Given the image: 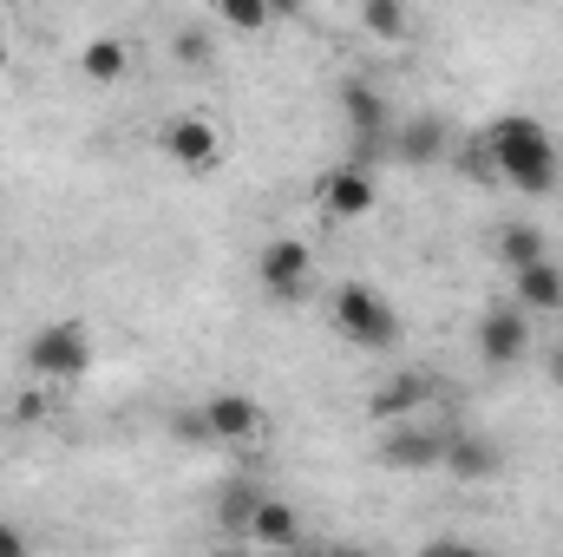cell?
I'll use <instances>...</instances> for the list:
<instances>
[{
	"label": "cell",
	"mask_w": 563,
	"mask_h": 557,
	"mask_svg": "<svg viewBox=\"0 0 563 557\" xmlns=\"http://www.w3.org/2000/svg\"><path fill=\"white\" fill-rule=\"evenodd\" d=\"M256 545H269L276 557H288V545L301 538V512L288 505V499H256V512H250V525H243Z\"/></svg>",
	"instance_id": "5bb4252c"
},
{
	"label": "cell",
	"mask_w": 563,
	"mask_h": 557,
	"mask_svg": "<svg viewBox=\"0 0 563 557\" xmlns=\"http://www.w3.org/2000/svg\"><path fill=\"white\" fill-rule=\"evenodd\" d=\"M478 157H492V177H505L525 197H551L558 190V139L538 119H525V112H505L478 139Z\"/></svg>",
	"instance_id": "6da1fadb"
},
{
	"label": "cell",
	"mask_w": 563,
	"mask_h": 557,
	"mask_svg": "<svg viewBox=\"0 0 563 557\" xmlns=\"http://www.w3.org/2000/svg\"><path fill=\"white\" fill-rule=\"evenodd\" d=\"M256 282L276 295V302H301L314 288V250L301 237H269L256 250Z\"/></svg>",
	"instance_id": "5b68a950"
},
{
	"label": "cell",
	"mask_w": 563,
	"mask_h": 557,
	"mask_svg": "<svg viewBox=\"0 0 563 557\" xmlns=\"http://www.w3.org/2000/svg\"><path fill=\"white\" fill-rule=\"evenodd\" d=\"M217 557H243V551H217Z\"/></svg>",
	"instance_id": "484cf974"
},
{
	"label": "cell",
	"mask_w": 563,
	"mask_h": 557,
	"mask_svg": "<svg viewBox=\"0 0 563 557\" xmlns=\"http://www.w3.org/2000/svg\"><path fill=\"white\" fill-rule=\"evenodd\" d=\"M374 171H361V164H334L321 184H314V204H321V217L328 223H361L367 210H374Z\"/></svg>",
	"instance_id": "30bf717a"
},
{
	"label": "cell",
	"mask_w": 563,
	"mask_h": 557,
	"mask_svg": "<svg viewBox=\"0 0 563 557\" xmlns=\"http://www.w3.org/2000/svg\"><path fill=\"white\" fill-rule=\"evenodd\" d=\"M439 452H445L439 419H400L380 433V466H394V472H439Z\"/></svg>",
	"instance_id": "ba28073f"
},
{
	"label": "cell",
	"mask_w": 563,
	"mask_h": 557,
	"mask_svg": "<svg viewBox=\"0 0 563 557\" xmlns=\"http://www.w3.org/2000/svg\"><path fill=\"white\" fill-rule=\"evenodd\" d=\"M79 73H86L92 86H119V79L132 73V46H125L119 33H92V40L79 46Z\"/></svg>",
	"instance_id": "2e32d148"
},
{
	"label": "cell",
	"mask_w": 563,
	"mask_h": 557,
	"mask_svg": "<svg viewBox=\"0 0 563 557\" xmlns=\"http://www.w3.org/2000/svg\"><path fill=\"white\" fill-rule=\"evenodd\" d=\"M432 374H420V368H407V374H394V381H380L374 387V401H367V414L387 419V426H400V419H426V407H432Z\"/></svg>",
	"instance_id": "4fadbf2b"
},
{
	"label": "cell",
	"mask_w": 563,
	"mask_h": 557,
	"mask_svg": "<svg viewBox=\"0 0 563 557\" xmlns=\"http://www.w3.org/2000/svg\"><path fill=\"white\" fill-rule=\"evenodd\" d=\"M328 321H334L341 341H354V348H367V354H387V348L400 341L394 302H387L380 288H367V282H341L334 302H328Z\"/></svg>",
	"instance_id": "3957f363"
},
{
	"label": "cell",
	"mask_w": 563,
	"mask_h": 557,
	"mask_svg": "<svg viewBox=\"0 0 563 557\" xmlns=\"http://www.w3.org/2000/svg\"><path fill=\"white\" fill-rule=\"evenodd\" d=\"M0 557H33V545H26V532H20L13 518H0Z\"/></svg>",
	"instance_id": "44dd1931"
},
{
	"label": "cell",
	"mask_w": 563,
	"mask_h": 557,
	"mask_svg": "<svg viewBox=\"0 0 563 557\" xmlns=\"http://www.w3.org/2000/svg\"><path fill=\"white\" fill-rule=\"evenodd\" d=\"M217 20H223V26H236V33H263L276 13H269L263 0H223V7H217Z\"/></svg>",
	"instance_id": "d6986e66"
},
{
	"label": "cell",
	"mask_w": 563,
	"mask_h": 557,
	"mask_svg": "<svg viewBox=\"0 0 563 557\" xmlns=\"http://www.w3.org/2000/svg\"><path fill=\"white\" fill-rule=\"evenodd\" d=\"M478 354H485V368H518L525 354H531V315L525 308H485L478 315Z\"/></svg>",
	"instance_id": "8fae6325"
},
{
	"label": "cell",
	"mask_w": 563,
	"mask_h": 557,
	"mask_svg": "<svg viewBox=\"0 0 563 557\" xmlns=\"http://www.w3.org/2000/svg\"><path fill=\"white\" fill-rule=\"evenodd\" d=\"M511 308H525V315H558L563 308V270L558 263H538V270L511 276Z\"/></svg>",
	"instance_id": "e0dca14e"
},
{
	"label": "cell",
	"mask_w": 563,
	"mask_h": 557,
	"mask_svg": "<svg viewBox=\"0 0 563 557\" xmlns=\"http://www.w3.org/2000/svg\"><path fill=\"white\" fill-rule=\"evenodd\" d=\"M492 256H498L511 276H525V270L551 263V243H544V230H538V223H505V230L492 237Z\"/></svg>",
	"instance_id": "9a60e30c"
},
{
	"label": "cell",
	"mask_w": 563,
	"mask_h": 557,
	"mask_svg": "<svg viewBox=\"0 0 563 557\" xmlns=\"http://www.w3.org/2000/svg\"><path fill=\"white\" fill-rule=\"evenodd\" d=\"M420 557H492V551H478V545H459V538H432V545H420Z\"/></svg>",
	"instance_id": "7402d4cb"
},
{
	"label": "cell",
	"mask_w": 563,
	"mask_h": 557,
	"mask_svg": "<svg viewBox=\"0 0 563 557\" xmlns=\"http://www.w3.org/2000/svg\"><path fill=\"white\" fill-rule=\"evenodd\" d=\"M439 472L459 479V485H485L505 472V446L472 433V426H445V452H439Z\"/></svg>",
	"instance_id": "52a82bcc"
},
{
	"label": "cell",
	"mask_w": 563,
	"mask_h": 557,
	"mask_svg": "<svg viewBox=\"0 0 563 557\" xmlns=\"http://www.w3.org/2000/svg\"><path fill=\"white\" fill-rule=\"evenodd\" d=\"M7 59H13V53H7V40H0V73H7Z\"/></svg>",
	"instance_id": "cb8c5ba5"
},
{
	"label": "cell",
	"mask_w": 563,
	"mask_h": 557,
	"mask_svg": "<svg viewBox=\"0 0 563 557\" xmlns=\"http://www.w3.org/2000/svg\"><path fill=\"white\" fill-rule=\"evenodd\" d=\"M40 414H46V401H40V394H26V401H13V426H33Z\"/></svg>",
	"instance_id": "603a6c76"
},
{
	"label": "cell",
	"mask_w": 563,
	"mask_h": 557,
	"mask_svg": "<svg viewBox=\"0 0 563 557\" xmlns=\"http://www.w3.org/2000/svg\"><path fill=\"white\" fill-rule=\"evenodd\" d=\"M157 144H164V157H170L177 171H197V177L223 164V132H217L210 119H197V112H177V119H164Z\"/></svg>",
	"instance_id": "8992f818"
},
{
	"label": "cell",
	"mask_w": 563,
	"mask_h": 557,
	"mask_svg": "<svg viewBox=\"0 0 563 557\" xmlns=\"http://www.w3.org/2000/svg\"><path fill=\"white\" fill-rule=\"evenodd\" d=\"M341 119H347V132H354V151H347V164L374 171V157L387 151V132H394L387 92H380L374 79H347V86H341Z\"/></svg>",
	"instance_id": "277c9868"
},
{
	"label": "cell",
	"mask_w": 563,
	"mask_h": 557,
	"mask_svg": "<svg viewBox=\"0 0 563 557\" xmlns=\"http://www.w3.org/2000/svg\"><path fill=\"white\" fill-rule=\"evenodd\" d=\"M197 414H203V433H210L217 446H256V439L269 433V414H263L256 394H210Z\"/></svg>",
	"instance_id": "9c48e42d"
},
{
	"label": "cell",
	"mask_w": 563,
	"mask_h": 557,
	"mask_svg": "<svg viewBox=\"0 0 563 557\" xmlns=\"http://www.w3.org/2000/svg\"><path fill=\"white\" fill-rule=\"evenodd\" d=\"M334 557H367V551H334Z\"/></svg>",
	"instance_id": "d4e9b609"
},
{
	"label": "cell",
	"mask_w": 563,
	"mask_h": 557,
	"mask_svg": "<svg viewBox=\"0 0 563 557\" xmlns=\"http://www.w3.org/2000/svg\"><path fill=\"white\" fill-rule=\"evenodd\" d=\"M170 59H177V66H210V33L184 26V33L170 40Z\"/></svg>",
	"instance_id": "ffe728a7"
},
{
	"label": "cell",
	"mask_w": 563,
	"mask_h": 557,
	"mask_svg": "<svg viewBox=\"0 0 563 557\" xmlns=\"http://www.w3.org/2000/svg\"><path fill=\"white\" fill-rule=\"evenodd\" d=\"M439 151H445V119H439V112L394 119V132H387V157H394V164L426 171V164H439Z\"/></svg>",
	"instance_id": "7c38bea8"
},
{
	"label": "cell",
	"mask_w": 563,
	"mask_h": 557,
	"mask_svg": "<svg viewBox=\"0 0 563 557\" xmlns=\"http://www.w3.org/2000/svg\"><path fill=\"white\" fill-rule=\"evenodd\" d=\"M361 26H367L374 40H387V46H394V40H407V33H413V13H407L400 0H361Z\"/></svg>",
	"instance_id": "ac0fdd59"
},
{
	"label": "cell",
	"mask_w": 563,
	"mask_h": 557,
	"mask_svg": "<svg viewBox=\"0 0 563 557\" xmlns=\"http://www.w3.org/2000/svg\"><path fill=\"white\" fill-rule=\"evenodd\" d=\"M20 361H26L33 381H46V387H73V381L92 374V328H86L79 315H59V321L33 328V341H26Z\"/></svg>",
	"instance_id": "7a4b0ae2"
}]
</instances>
